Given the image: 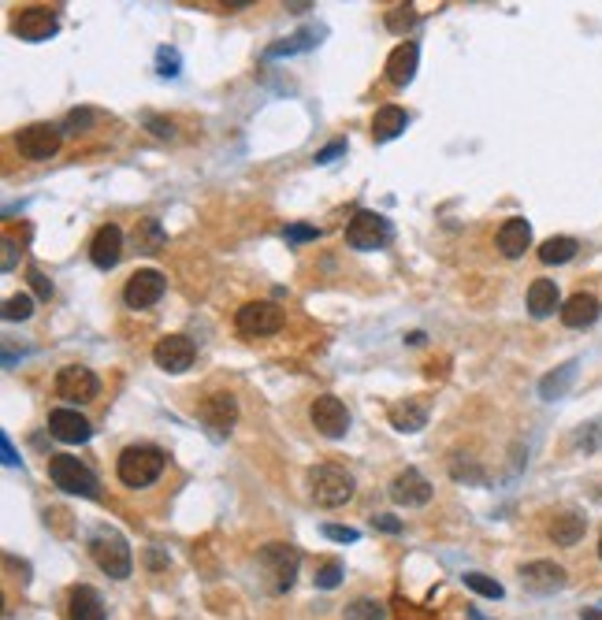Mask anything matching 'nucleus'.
Wrapping results in <instances>:
<instances>
[{"mask_svg": "<svg viewBox=\"0 0 602 620\" xmlns=\"http://www.w3.org/2000/svg\"><path fill=\"white\" fill-rule=\"evenodd\" d=\"M48 435L60 438V442H68V446H79V442H90V438H93V427H90V420H86L82 413H75V409H52V413H48Z\"/></svg>", "mask_w": 602, "mask_h": 620, "instance_id": "14", "label": "nucleus"}, {"mask_svg": "<svg viewBox=\"0 0 602 620\" xmlns=\"http://www.w3.org/2000/svg\"><path fill=\"white\" fill-rule=\"evenodd\" d=\"M48 479L57 483L60 490L68 494H79V498H100V483L97 476L79 461V457H68V454H57L48 461Z\"/></svg>", "mask_w": 602, "mask_h": 620, "instance_id": "4", "label": "nucleus"}, {"mask_svg": "<svg viewBox=\"0 0 602 620\" xmlns=\"http://www.w3.org/2000/svg\"><path fill=\"white\" fill-rule=\"evenodd\" d=\"M431 483L417 472V468H406V472H398L395 476V483H391V498L398 501V505H406V510H417V505H428L431 501Z\"/></svg>", "mask_w": 602, "mask_h": 620, "instance_id": "17", "label": "nucleus"}, {"mask_svg": "<svg viewBox=\"0 0 602 620\" xmlns=\"http://www.w3.org/2000/svg\"><path fill=\"white\" fill-rule=\"evenodd\" d=\"M309 238H320V231L316 227H287V242H309Z\"/></svg>", "mask_w": 602, "mask_h": 620, "instance_id": "41", "label": "nucleus"}, {"mask_svg": "<svg viewBox=\"0 0 602 620\" xmlns=\"http://www.w3.org/2000/svg\"><path fill=\"white\" fill-rule=\"evenodd\" d=\"M573 379H576V361H569V364H562L558 372H551L543 383H539V394L546 402H554V398H562V394L573 386Z\"/></svg>", "mask_w": 602, "mask_h": 620, "instance_id": "27", "label": "nucleus"}, {"mask_svg": "<svg viewBox=\"0 0 602 620\" xmlns=\"http://www.w3.org/2000/svg\"><path fill=\"white\" fill-rule=\"evenodd\" d=\"M164 287H168V278H164L156 268H142L127 278L123 301H127V309H153L164 298Z\"/></svg>", "mask_w": 602, "mask_h": 620, "instance_id": "11", "label": "nucleus"}, {"mask_svg": "<svg viewBox=\"0 0 602 620\" xmlns=\"http://www.w3.org/2000/svg\"><path fill=\"white\" fill-rule=\"evenodd\" d=\"M201 416H205V424L212 431L227 435L235 427V420H238V402L231 398V394H208V398L201 402Z\"/></svg>", "mask_w": 602, "mask_h": 620, "instance_id": "18", "label": "nucleus"}, {"mask_svg": "<svg viewBox=\"0 0 602 620\" xmlns=\"http://www.w3.org/2000/svg\"><path fill=\"white\" fill-rule=\"evenodd\" d=\"M343 583V565L339 561H323V565L316 569V587L320 591H335Z\"/></svg>", "mask_w": 602, "mask_h": 620, "instance_id": "33", "label": "nucleus"}, {"mask_svg": "<svg viewBox=\"0 0 602 620\" xmlns=\"http://www.w3.org/2000/svg\"><path fill=\"white\" fill-rule=\"evenodd\" d=\"M235 327L249 338H260V334H276L283 327V309L276 301H249L238 309L235 316Z\"/></svg>", "mask_w": 602, "mask_h": 620, "instance_id": "8", "label": "nucleus"}, {"mask_svg": "<svg viewBox=\"0 0 602 620\" xmlns=\"http://www.w3.org/2000/svg\"><path fill=\"white\" fill-rule=\"evenodd\" d=\"M521 583L532 594H554L565 587V569L554 565V561H532V565L521 569Z\"/></svg>", "mask_w": 602, "mask_h": 620, "instance_id": "15", "label": "nucleus"}, {"mask_svg": "<svg viewBox=\"0 0 602 620\" xmlns=\"http://www.w3.org/2000/svg\"><path fill=\"white\" fill-rule=\"evenodd\" d=\"M558 305H562V294H558L554 278H535V283L528 287V312H532L535 320H546ZM558 312H562V309H558Z\"/></svg>", "mask_w": 602, "mask_h": 620, "instance_id": "22", "label": "nucleus"}, {"mask_svg": "<svg viewBox=\"0 0 602 620\" xmlns=\"http://www.w3.org/2000/svg\"><path fill=\"white\" fill-rule=\"evenodd\" d=\"M260 565H264L268 576H271V591L283 594V591L294 587V576H298V565H301V553H298L294 546H287V542H268V546L260 550Z\"/></svg>", "mask_w": 602, "mask_h": 620, "instance_id": "5", "label": "nucleus"}, {"mask_svg": "<svg viewBox=\"0 0 602 620\" xmlns=\"http://www.w3.org/2000/svg\"><path fill=\"white\" fill-rule=\"evenodd\" d=\"M598 316H602V305H598V298H595V294H573V298L562 305V323H565V327H573V331L591 327Z\"/></svg>", "mask_w": 602, "mask_h": 620, "instance_id": "21", "label": "nucleus"}, {"mask_svg": "<svg viewBox=\"0 0 602 620\" xmlns=\"http://www.w3.org/2000/svg\"><path fill=\"white\" fill-rule=\"evenodd\" d=\"M472 620H480V613H472Z\"/></svg>", "mask_w": 602, "mask_h": 620, "instance_id": "48", "label": "nucleus"}, {"mask_svg": "<svg viewBox=\"0 0 602 620\" xmlns=\"http://www.w3.org/2000/svg\"><path fill=\"white\" fill-rule=\"evenodd\" d=\"M164 465H168V457H164V449L149 446V442H138V446H127L120 461H116V472H120V483L123 487H149L160 479Z\"/></svg>", "mask_w": 602, "mask_h": 620, "instance_id": "1", "label": "nucleus"}, {"mask_svg": "<svg viewBox=\"0 0 602 620\" xmlns=\"http://www.w3.org/2000/svg\"><path fill=\"white\" fill-rule=\"evenodd\" d=\"M576 249H580L576 238L558 235V238H546V242L539 246V260H543V264H569V260L576 257Z\"/></svg>", "mask_w": 602, "mask_h": 620, "instance_id": "26", "label": "nucleus"}, {"mask_svg": "<svg viewBox=\"0 0 602 620\" xmlns=\"http://www.w3.org/2000/svg\"><path fill=\"white\" fill-rule=\"evenodd\" d=\"M134 238H138V242H145V253H153V249H160V246H164V231H160V223H156V219H145V223H142V231H134Z\"/></svg>", "mask_w": 602, "mask_h": 620, "instance_id": "35", "label": "nucleus"}, {"mask_svg": "<svg viewBox=\"0 0 602 620\" xmlns=\"http://www.w3.org/2000/svg\"><path fill=\"white\" fill-rule=\"evenodd\" d=\"M417 68H420V45H417V41H402V45L387 56V79H391L395 86H409L413 75H417Z\"/></svg>", "mask_w": 602, "mask_h": 620, "instance_id": "19", "label": "nucleus"}, {"mask_svg": "<svg viewBox=\"0 0 602 620\" xmlns=\"http://www.w3.org/2000/svg\"><path fill=\"white\" fill-rule=\"evenodd\" d=\"M372 524H375L379 531H387V535H398V531H402V520H395V517H387V513L372 517Z\"/></svg>", "mask_w": 602, "mask_h": 620, "instance_id": "40", "label": "nucleus"}, {"mask_svg": "<svg viewBox=\"0 0 602 620\" xmlns=\"http://www.w3.org/2000/svg\"><path fill=\"white\" fill-rule=\"evenodd\" d=\"M323 535H327V539H335V542H357V539H361V531H357V528H343V524H327V528H323Z\"/></svg>", "mask_w": 602, "mask_h": 620, "instance_id": "37", "label": "nucleus"}, {"mask_svg": "<svg viewBox=\"0 0 602 620\" xmlns=\"http://www.w3.org/2000/svg\"><path fill=\"white\" fill-rule=\"evenodd\" d=\"M71 620H104V602L93 587L79 583L71 591Z\"/></svg>", "mask_w": 602, "mask_h": 620, "instance_id": "24", "label": "nucleus"}, {"mask_svg": "<svg viewBox=\"0 0 602 620\" xmlns=\"http://www.w3.org/2000/svg\"><path fill=\"white\" fill-rule=\"evenodd\" d=\"M528 246H532V223H528V219L513 215V219H506L502 227H499V253H502V257L517 260Z\"/></svg>", "mask_w": 602, "mask_h": 620, "instance_id": "20", "label": "nucleus"}, {"mask_svg": "<svg viewBox=\"0 0 602 620\" xmlns=\"http://www.w3.org/2000/svg\"><path fill=\"white\" fill-rule=\"evenodd\" d=\"M90 120H93V116H90V111H71V116H68V123H64V127H68V131H71V127H86ZM71 134H75V131H71Z\"/></svg>", "mask_w": 602, "mask_h": 620, "instance_id": "44", "label": "nucleus"}, {"mask_svg": "<svg viewBox=\"0 0 602 620\" xmlns=\"http://www.w3.org/2000/svg\"><path fill=\"white\" fill-rule=\"evenodd\" d=\"M343 149H346V142H332L327 149H320V152H316V163H332V160H335Z\"/></svg>", "mask_w": 602, "mask_h": 620, "instance_id": "42", "label": "nucleus"}, {"mask_svg": "<svg viewBox=\"0 0 602 620\" xmlns=\"http://www.w3.org/2000/svg\"><path fill=\"white\" fill-rule=\"evenodd\" d=\"M194 357H197V350H194V342H190L186 334H164L160 342L153 346V361H156L164 372H172V375L186 372V368L194 364Z\"/></svg>", "mask_w": 602, "mask_h": 620, "instance_id": "13", "label": "nucleus"}, {"mask_svg": "<svg viewBox=\"0 0 602 620\" xmlns=\"http://www.w3.org/2000/svg\"><path fill=\"white\" fill-rule=\"evenodd\" d=\"M584 531H587V520H584L580 513H558V517L551 520V539H554L558 546H576V542L584 539Z\"/></svg>", "mask_w": 602, "mask_h": 620, "instance_id": "25", "label": "nucleus"}, {"mask_svg": "<svg viewBox=\"0 0 602 620\" xmlns=\"http://www.w3.org/2000/svg\"><path fill=\"white\" fill-rule=\"evenodd\" d=\"M417 19H420V16H417L413 5H398V8L387 12V30H391V34H406V30L417 26Z\"/></svg>", "mask_w": 602, "mask_h": 620, "instance_id": "31", "label": "nucleus"}, {"mask_svg": "<svg viewBox=\"0 0 602 620\" xmlns=\"http://www.w3.org/2000/svg\"><path fill=\"white\" fill-rule=\"evenodd\" d=\"M145 127H149L156 138H172V134H175V123H172V120H160V116H145Z\"/></svg>", "mask_w": 602, "mask_h": 620, "instance_id": "38", "label": "nucleus"}, {"mask_svg": "<svg viewBox=\"0 0 602 620\" xmlns=\"http://www.w3.org/2000/svg\"><path fill=\"white\" fill-rule=\"evenodd\" d=\"M406 127H409L406 108H398V104H383V108L375 111V120H372V138H375V142H395Z\"/></svg>", "mask_w": 602, "mask_h": 620, "instance_id": "23", "label": "nucleus"}, {"mask_svg": "<svg viewBox=\"0 0 602 620\" xmlns=\"http://www.w3.org/2000/svg\"><path fill=\"white\" fill-rule=\"evenodd\" d=\"M30 287H34V294H37L41 301H48V298H52V283H48V278H45L37 268H30Z\"/></svg>", "mask_w": 602, "mask_h": 620, "instance_id": "39", "label": "nucleus"}, {"mask_svg": "<svg viewBox=\"0 0 602 620\" xmlns=\"http://www.w3.org/2000/svg\"><path fill=\"white\" fill-rule=\"evenodd\" d=\"M346 242L354 249H383L391 242V223L383 219L379 212H357L346 223Z\"/></svg>", "mask_w": 602, "mask_h": 620, "instance_id": "7", "label": "nucleus"}, {"mask_svg": "<svg viewBox=\"0 0 602 620\" xmlns=\"http://www.w3.org/2000/svg\"><path fill=\"white\" fill-rule=\"evenodd\" d=\"M97 390H100L97 375H93L90 368H82V364H68V368H60V375H57V394H60L64 402L86 405V402L97 398Z\"/></svg>", "mask_w": 602, "mask_h": 620, "instance_id": "12", "label": "nucleus"}, {"mask_svg": "<svg viewBox=\"0 0 602 620\" xmlns=\"http://www.w3.org/2000/svg\"><path fill=\"white\" fill-rule=\"evenodd\" d=\"M598 557H602V539H598Z\"/></svg>", "mask_w": 602, "mask_h": 620, "instance_id": "47", "label": "nucleus"}, {"mask_svg": "<svg viewBox=\"0 0 602 620\" xmlns=\"http://www.w3.org/2000/svg\"><path fill=\"white\" fill-rule=\"evenodd\" d=\"M343 616L346 620H387V609H383V602H375V598H354Z\"/></svg>", "mask_w": 602, "mask_h": 620, "instance_id": "30", "label": "nucleus"}, {"mask_svg": "<svg viewBox=\"0 0 602 620\" xmlns=\"http://www.w3.org/2000/svg\"><path fill=\"white\" fill-rule=\"evenodd\" d=\"M0 454H5V465H19V454H16V446H12L8 435H0Z\"/></svg>", "mask_w": 602, "mask_h": 620, "instance_id": "43", "label": "nucleus"}, {"mask_svg": "<svg viewBox=\"0 0 602 620\" xmlns=\"http://www.w3.org/2000/svg\"><path fill=\"white\" fill-rule=\"evenodd\" d=\"M156 60H160V75H179V52L175 48H160L156 52Z\"/></svg>", "mask_w": 602, "mask_h": 620, "instance_id": "36", "label": "nucleus"}, {"mask_svg": "<svg viewBox=\"0 0 602 620\" xmlns=\"http://www.w3.org/2000/svg\"><path fill=\"white\" fill-rule=\"evenodd\" d=\"M354 490H357L354 476L339 465H316L309 472V494H312L316 505H323V510H339V505H346L354 498Z\"/></svg>", "mask_w": 602, "mask_h": 620, "instance_id": "2", "label": "nucleus"}, {"mask_svg": "<svg viewBox=\"0 0 602 620\" xmlns=\"http://www.w3.org/2000/svg\"><path fill=\"white\" fill-rule=\"evenodd\" d=\"M312 45H316V30H298L294 37H283L280 45H271L268 56L276 60V56H294V52H305V48H312Z\"/></svg>", "mask_w": 602, "mask_h": 620, "instance_id": "29", "label": "nucleus"}, {"mask_svg": "<svg viewBox=\"0 0 602 620\" xmlns=\"http://www.w3.org/2000/svg\"><path fill=\"white\" fill-rule=\"evenodd\" d=\"M30 312H34V298H30V294H16V298L5 301V320H8V323L30 320Z\"/></svg>", "mask_w": 602, "mask_h": 620, "instance_id": "34", "label": "nucleus"}, {"mask_svg": "<svg viewBox=\"0 0 602 620\" xmlns=\"http://www.w3.org/2000/svg\"><path fill=\"white\" fill-rule=\"evenodd\" d=\"M391 424H395L398 431L413 435V431H420V427L428 424V409H424V405H413V402L395 405V409H391Z\"/></svg>", "mask_w": 602, "mask_h": 620, "instance_id": "28", "label": "nucleus"}, {"mask_svg": "<svg viewBox=\"0 0 602 620\" xmlns=\"http://www.w3.org/2000/svg\"><path fill=\"white\" fill-rule=\"evenodd\" d=\"M309 420L323 438H343L350 431V413L335 394H320V398L309 405Z\"/></svg>", "mask_w": 602, "mask_h": 620, "instance_id": "9", "label": "nucleus"}, {"mask_svg": "<svg viewBox=\"0 0 602 620\" xmlns=\"http://www.w3.org/2000/svg\"><path fill=\"white\" fill-rule=\"evenodd\" d=\"M120 257H123V231L116 227V223H104V227L93 235V242H90V260L100 271H108V268L120 264Z\"/></svg>", "mask_w": 602, "mask_h": 620, "instance_id": "16", "label": "nucleus"}, {"mask_svg": "<svg viewBox=\"0 0 602 620\" xmlns=\"http://www.w3.org/2000/svg\"><path fill=\"white\" fill-rule=\"evenodd\" d=\"M12 260H16V246H12V242H5V271L12 268Z\"/></svg>", "mask_w": 602, "mask_h": 620, "instance_id": "45", "label": "nucleus"}, {"mask_svg": "<svg viewBox=\"0 0 602 620\" xmlns=\"http://www.w3.org/2000/svg\"><path fill=\"white\" fill-rule=\"evenodd\" d=\"M580 620H602V609H580Z\"/></svg>", "mask_w": 602, "mask_h": 620, "instance_id": "46", "label": "nucleus"}, {"mask_svg": "<svg viewBox=\"0 0 602 620\" xmlns=\"http://www.w3.org/2000/svg\"><path fill=\"white\" fill-rule=\"evenodd\" d=\"M90 553H93V561H97V569H100L104 576H112V580H127V576L134 573L131 546H127V539H123L120 531H97V535L90 539Z\"/></svg>", "mask_w": 602, "mask_h": 620, "instance_id": "3", "label": "nucleus"}, {"mask_svg": "<svg viewBox=\"0 0 602 620\" xmlns=\"http://www.w3.org/2000/svg\"><path fill=\"white\" fill-rule=\"evenodd\" d=\"M465 587L476 591V594H483V598H502V594H506L499 580H491V576H483V573H465Z\"/></svg>", "mask_w": 602, "mask_h": 620, "instance_id": "32", "label": "nucleus"}, {"mask_svg": "<svg viewBox=\"0 0 602 620\" xmlns=\"http://www.w3.org/2000/svg\"><path fill=\"white\" fill-rule=\"evenodd\" d=\"M16 149H19L23 160H34V163L52 160V156H57V149H60V127H52V123H30V127H23V131L16 134Z\"/></svg>", "mask_w": 602, "mask_h": 620, "instance_id": "6", "label": "nucleus"}, {"mask_svg": "<svg viewBox=\"0 0 602 620\" xmlns=\"http://www.w3.org/2000/svg\"><path fill=\"white\" fill-rule=\"evenodd\" d=\"M12 30H16L23 41H48L52 34L60 30L57 8H48V5H30V8H19V12H16V19H12Z\"/></svg>", "mask_w": 602, "mask_h": 620, "instance_id": "10", "label": "nucleus"}]
</instances>
